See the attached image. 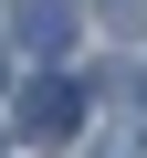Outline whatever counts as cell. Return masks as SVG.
Segmentation results:
<instances>
[{
	"mask_svg": "<svg viewBox=\"0 0 147 158\" xmlns=\"http://www.w3.org/2000/svg\"><path fill=\"white\" fill-rule=\"evenodd\" d=\"M95 158H147V148H137V137H105V148H95Z\"/></svg>",
	"mask_w": 147,
	"mask_h": 158,
	"instance_id": "3",
	"label": "cell"
},
{
	"mask_svg": "<svg viewBox=\"0 0 147 158\" xmlns=\"http://www.w3.org/2000/svg\"><path fill=\"white\" fill-rule=\"evenodd\" d=\"M95 11H105L116 32H147V0H95Z\"/></svg>",
	"mask_w": 147,
	"mask_h": 158,
	"instance_id": "2",
	"label": "cell"
},
{
	"mask_svg": "<svg viewBox=\"0 0 147 158\" xmlns=\"http://www.w3.org/2000/svg\"><path fill=\"white\" fill-rule=\"evenodd\" d=\"M21 127H32V137H63V127H74V85H63V74H42V85L21 95Z\"/></svg>",
	"mask_w": 147,
	"mask_h": 158,
	"instance_id": "1",
	"label": "cell"
}]
</instances>
